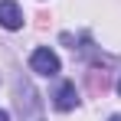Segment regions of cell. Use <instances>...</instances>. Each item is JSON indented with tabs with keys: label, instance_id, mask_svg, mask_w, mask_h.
<instances>
[{
	"label": "cell",
	"instance_id": "obj_1",
	"mask_svg": "<svg viewBox=\"0 0 121 121\" xmlns=\"http://www.w3.org/2000/svg\"><path fill=\"white\" fill-rule=\"evenodd\" d=\"M17 108H20L23 121H43L39 118V95L36 88L30 85V79H17Z\"/></svg>",
	"mask_w": 121,
	"mask_h": 121
},
{
	"label": "cell",
	"instance_id": "obj_2",
	"mask_svg": "<svg viewBox=\"0 0 121 121\" xmlns=\"http://www.w3.org/2000/svg\"><path fill=\"white\" fill-rule=\"evenodd\" d=\"M59 56L49 49V46H39V49H33V56H30V69L33 72H39V75H56L59 72Z\"/></svg>",
	"mask_w": 121,
	"mask_h": 121
},
{
	"label": "cell",
	"instance_id": "obj_3",
	"mask_svg": "<svg viewBox=\"0 0 121 121\" xmlns=\"http://www.w3.org/2000/svg\"><path fill=\"white\" fill-rule=\"evenodd\" d=\"M0 26L3 30H20L23 26V10L13 0H0Z\"/></svg>",
	"mask_w": 121,
	"mask_h": 121
},
{
	"label": "cell",
	"instance_id": "obj_4",
	"mask_svg": "<svg viewBox=\"0 0 121 121\" xmlns=\"http://www.w3.org/2000/svg\"><path fill=\"white\" fill-rule=\"evenodd\" d=\"M52 105H56L59 111H72V108L79 105V92H75V85H72V82H62L59 92L52 95Z\"/></svg>",
	"mask_w": 121,
	"mask_h": 121
},
{
	"label": "cell",
	"instance_id": "obj_5",
	"mask_svg": "<svg viewBox=\"0 0 121 121\" xmlns=\"http://www.w3.org/2000/svg\"><path fill=\"white\" fill-rule=\"evenodd\" d=\"M0 121H10V115H7V111H3V108H0Z\"/></svg>",
	"mask_w": 121,
	"mask_h": 121
},
{
	"label": "cell",
	"instance_id": "obj_6",
	"mask_svg": "<svg viewBox=\"0 0 121 121\" xmlns=\"http://www.w3.org/2000/svg\"><path fill=\"white\" fill-rule=\"evenodd\" d=\"M108 121H121V115H111V118H108Z\"/></svg>",
	"mask_w": 121,
	"mask_h": 121
},
{
	"label": "cell",
	"instance_id": "obj_7",
	"mask_svg": "<svg viewBox=\"0 0 121 121\" xmlns=\"http://www.w3.org/2000/svg\"><path fill=\"white\" fill-rule=\"evenodd\" d=\"M118 95H121V79H118Z\"/></svg>",
	"mask_w": 121,
	"mask_h": 121
}]
</instances>
